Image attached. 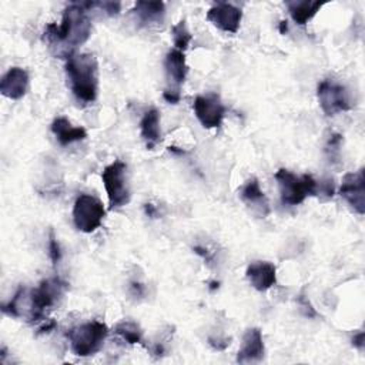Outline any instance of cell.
<instances>
[{
	"mask_svg": "<svg viewBox=\"0 0 365 365\" xmlns=\"http://www.w3.org/2000/svg\"><path fill=\"white\" fill-rule=\"evenodd\" d=\"M91 33V21L87 10L80 4H70L61 17V23H50L44 30V40L57 57L68 58L74 50L86 43Z\"/></svg>",
	"mask_w": 365,
	"mask_h": 365,
	"instance_id": "1",
	"label": "cell"
},
{
	"mask_svg": "<svg viewBox=\"0 0 365 365\" xmlns=\"http://www.w3.org/2000/svg\"><path fill=\"white\" fill-rule=\"evenodd\" d=\"M70 90L78 103L90 104L98 94V64L93 54H73L66 61Z\"/></svg>",
	"mask_w": 365,
	"mask_h": 365,
	"instance_id": "2",
	"label": "cell"
},
{
	"mask_svg": "<svg viewBox=\"0 0 365 365\" xmlns=\"http://www.w3.org/2000/svg\"><path fill=\"white\" fill-rule=\"evenodd\" d=\"M108 335V327L101 321H90L67 331L66 336L70 348L77 356H91L97 354Z\"/></svg>",
	"mask_w": 365,
	"mask_h": 365,
	"instance_id": "3",
	"label": "cell"
},
{
	"mask_svg": "<svg viewBox=\"0 0 365 365\" xmlns=\"http://www.w3.org/2000/svg\"><path fill=\"white\" fill-rule=\"evenodd\" d=\"M281 201L285 205H298L309 195H318V181L309 175H297L287 168H279L275 173Z\"/></svg>",
	"mask_w": 365,
	"mask_h": 365,
	"instance_id": "4",
	"label": "cell"
},
{
	"mask_svg": "<svg viewBox=\"0 0 365 365\" xmlns=\"http://www.w3.org/2000/svg\"><path fill=\"white\" fill-rule=\"evenodd\" d=\"M67 289V282L60 278H48L41 281L29 292V319L40 321L46 317V309L51 308Z\"/></svg>",
	"mask_w": 365,
	"mask_h": 365,
	"instance_id": "5",
	"label": "cell"
},
{
	"mask_svg": "<svg viewBox=\"0 0 365 365\" xmlns=\"http://www.w3.org/2000/svg\"><path fill=\"white\" fill-rule=\"evenodd\" d=\"M106 217L104 204L94 195L80 194L73 207V222L81 232L96 231Z\"/></svg>",
	"mask_w": 365,
	"mask_h": 365,
	"instance_id": "6",
	"label": "cell"
},
{
	"mask_svg": "<svg viewBox=\"0 0 365 365\" xmlns=\"http://www.w3.org/2000/svg\"><path fill=\"white\" fill-rule=\"evenodd\" d=\"M125 163L115 160L106 165L101 173V180L108 197L110 208H120L130 201V190L125 181Z\"/></svg>",
	"mask_w": 365,
	"mask_h": 365,
	"instance_id": "7",
	"label": "cell"
},
{
	"mask_svg": "<svg viewBox=\"0 0 365 365\" xmlns=\"http://www.w3.org/2000/svg\"><path fill=\"white\" fill-rule=\"evenodd\" d=\"M317 97L327 115H335L336 113L348 111L352 107L346 88L329 78H325L318 84Z\"/></svg>",
	"mask_w": 365,
	"mask_h": 365,
	"instance_id": "8",
	"label": "cell"
},
{
	"mask_svg": "<svg viewBox=\"0 0 365 365\" xmlns=\"http://www.w3.org/2000/svg\"><path fill=\"white\" fill-rule=\"evenodd\" d=\"M192 108L197 120L205 128L220 127L225 115V107L217 94L197 96L194 98Z\"/></svg>",
	"mask_w": 365,
	"mask_h": 365,
	"instance_id": "9",
	"label": "cell"
},
{
	"mask_svg": "<svg viewBox=\"0 0 365 365\" xmlns=\"http://www.w3.org/2000/svg\"><path fill=\"white\" fill-rule=\"evenodd\" d=\"M339 195L349 204V207L362 215L365 212V178L364 168L354 173H346L339 187Z\"/></svg>",
	"mask_w": 365,
	"mask_h": 365,
	"instance_id": "10",
	"label": "cell"
},
{
	"mask_svg": "<svg viewBox=\"0 0 365 365\" xmlns=\"http://www.w3.org/2000/svg\"><path fill=\"white\" fill-rule=\"evenodd\" d=\"M207 20L225 33H237L242 20V11L234 4L217 3L207 11Z\"/></svg>",
	"mask_w": 365,
	"mask_h": 365,
	"instance_id": "11",
	"label": "cell"
},
{
	"mask_svg": "<svg viewBox=\"0 0 365 365\" xmlns=\"http://www.w3.org/2000/svg\"><path fill=\"white\" fill-rule=\"evenodd\" d=\"M265 346L262 339V332L259 328H248L242 335L241 348L237 354V362L251 364L259 362L264 358Z\"/></svg>",
	"mask_w": 365,
	"mask_h": 365,
	"instance_id": "12",
	"label": "cell"
},
{
	"mask_svg": "<svg viewBox=\"0 0 365 365\" xmlns=\"http://www.w3.org/2000/svg\"><path fill=\"white\" fill-rule=\"evenodd\" d=\"M27 88L29 73L21 67H10L0 80V93L10 100H19L24 97Z\"/></svg>",
	"mask_w": 365,
	"mask_h": 365,
	"instance_id": "13",
	"label": "cell"
},
{
	"mask_svg": "<svg viewBox=\"0 0 365 365\" xmlns=\"http://www.w3.org/2000/svg\"><path fill=\"white\" fill-rule=\"evenodd\" d=\"M164 68L168 80V88L180 90L188 73L184 51H180L177 48L170 50L164 58Z\"/></svg>",
	"mask_w": 365,
	"mask_h": 365,
	"instance_id": "14",
	"label": "cell"
},
{
	"mask_svg": "<svg viewBox=\"0 0 365 365\" xmlns=\"http://www.w3.org/2000/svg\"><path fill=\"white\" fill-rule=\"evenodd\" d=\"M250 284L257 291H267L277 282V268L268 261H254L247 267L245 272Z\"/></svg>",
	"mask_w": 365,
	"mask_h": 365,
	"instance_id": "15",
	"label": "cell"
},
{
	"mask_svg": "<svg viewBox=\"0 0 365 365\" xmlns=\"http://www.w3.org/2000/svg\"><path fill=\"white\" fill-rule=\"evenodd\" d=\"M240 198L242 202H245L255 214L259 217H267L269 214V204L268 200L261 190L259 181L252 177L250 178L240 190Z\"/></svg>",
	"mask_w": 365,
	"mask_h": 365,
	"instance_id": "16",
	"label": "cell"
},
{
	"mask_svg": "<svg viewBox=\"0 0 365 365\" xmlns=\"http://www.w3.org/2000/svg\"><path fill=\"white\" fill-rule=\"evenodd\" d=\"M51 131L61 145H68L87 137V131L83 127L73 125L66 117L54 118V121L51 123Z\"/></svg>",
	"mask_w": 365,
	"mask_h": 365,
	"instance_id": "17",
	"label": "cell"
},
{
	"mask_svg": "<svg viewBox=\"0 0 365 365\" xmlns=\"http://www.w3.org/2000/svg\"><path fill=\"white\" fill-rule=\"evenodd\" d=\"M140 133L148 150H153L161 140L160 113L157 108H150L144 113L140 121Z\"/></svg>",
	"mask_w": 365,
	"mask_h": 365,
	"instance_id": "18",
	"label": "cell"
},
{
	"mask_svg": "<svg viewBox=\"0 0 365 365\" xmlns=\"http://www.w3.org/2000/svg\"><path fill=\"white\" fill-rule=\"evenodd\" d=\"M285 4L291 19L301 26L308 23L324 6V3L312 1V0H292V1H287Z\"/></svg>",
	"mask_w": 365,
	"mask_h": 365,
	"instance_id": "19",
	"label": "cell"
},
{
	"mask_svg": "<svg viewBox=\"0 0 365 365\" xmlns=\"http://www.w3.org/2000/svg\"><path fill=\"white\" fill-rule=\"evenodd\" d=\"M133 11L143 24L160 23L165 13V4L163 1H137Z\"/></svg>",
	"mask_w": 365,
	"mask_h": 365,
	"instance_id": "20",
	"label": "cell"
},
{
	"mask_svg": "<svg viewBox=\"0 0 365 365\" xmlns=\"http://www.w3.org/2000/svg\"><path fill=\"white\" fill-rule=\"evenodd\" d=\"M114 332L121 336L127 344L134 345V344H141L143 341V331L141 328L133 322V321H123L118 322L114 327Z\"/></svg>",
	"mask_w": 365,
	"mask_h": 365,
	"instance_id": "21",
	"label": "cell"
},
{
	"mask_svg": "<svg viewBox=\"0 0 365 365\" xmlns=\"http://www.w3.org/2000/svg\"><path fill=\"white\" fill-rule=\"evenodd\" d=\"M171 37H173L174 47L177 50H180V51L187 50V47L190 46V43L192 40V36L185 24V20H180L177 24H174L171 27Z\"/></svg>",
	"mask_w": 365,
	"mask_h": 365,
	"instance_id": "22",
	"label": "cell"
},
{
	"mask_svg": "<svg viewBox=\"0 0 365 365\" xmlns=\"http://www.w3.org/2000/svg\"><path fill=\"white\" fill-rule=\"evenodd\" d=\"M48 255H50L53 265H57L61 259V250H60V245H58L57 238L53 231H50V237H48Z\"/></svg>",
	"mask_w": 365,
	"mask_h": 365,
	"instance_id": "23",
	"label": "cell"
},
{
	"mask_svg": "<svg viewBox=\"0 0 365 365\" xmlns=\"http://www.w3.org/2000/svg\"><path fill=\"white\" fill-rule=\"evenodd\" d=\"M94 4L108 16H117L121 10V4L118 1H94Z\"/></svg>",
	"mask_w": 365,
	"mask_h": 365,
	"instance_id": "24",
	"label": "cell"
},
{
	"mask_svg": "<svg viewBox=\"0 0 365 365\" xmlns=\"http://www.w3.org/2000/svg\"><path fill=\"white\" fill-rule=\"evenodd\" d=\"M341 143H342V135L341 134H331L327 143V151H331L329 158H334L335 155L339 154V148H341Z\"/></svg>",
	"mask_w": 365,
	"mask_h": 365,
	"instance_id": "25",
	"label": "cell"
},
{
	"mask_svg": "<svg viewBox=\"0 0 365 365\" xmlns=\"http://www.w3.org/2000/svg\"><path fill=\"white\" fill-rule=\"evenodd\" d=\"M297 301H298V305L301 307V309H302V312H304L305 317H308V318H315V317H318V312L314 309V307L311 305V302H309L304 295H299Z\"/></svg>",
	"mask_w": 365,
	"mask_h": 365,
	"instance_id": "26",
	"label": "cell"
},
{
	"mask_svg": "<svg viewBox=\"0 0 365 365\" xmlns=\"http://www.w3.org/2000/svg\"><path fill=\"white\" fill-rule=\"evenodd\" d=\"M163 97L167 103H171V104H177L180 100H181V93L180 90H171V88H165L164 93H163Z\"/></svg>",
	"mask_w": 365,
	"mask_h": 365,
	"instance_id": "27",
	"label": "cell"
},
{
	"mask_svg": "<svg viewBox=\"0 0 365 365\" xmlns=\"http://www.w3.org/2000/svg\"><path fill=\"white\" fill-rule=\"evenodd\" d=\"M364 342H365V335H364L362 331H359L358 334L354 335V338H352V345H354L356 349L362 351V349H364Z\"/></svg>",
	"mask_w": 365,
	"mask_h": 365,
	"instance_id": "28",
	"label": "cell"
},
{
	"mask_svg": "<svg viewBox=\"0 0 365 365\" xmlns=\"http://www.w3.org/2000/svg\"><path fill=\"white\" fill-rule=\"evenodd\" d=\"M56 327H57V322H56L54 319H48V321H46V324H43V325L38 328V334H48V332H51Z\"/></svg>",
	"mask_w": 365,
	"mask_h": 365,
	"instance_id": "29",
	"label": "cell"
},
{
	"mask_svg": "<svg viewBox=\"0 0 365 365\" xmlns=\"http://www.w3.org/2000/svg\"><path fill=\"white\" fill-rule=\"evenodd\" d=\"M144 211H145V214H147L148 217H151V218H154V217L157 215V208H155V205H153L151 202L144 204Z\"/></svg>",
	"mask_w": 365,
	"mask_h": 365,
	"instance_id": "30",
	"label": "cell"
},
{
	"mask_svg": "<svg viewBox=\"0 0 365 365\" xmlns=\"http://www.w3.org/2000/svg\"><path fill=\"white\" fill-rule=\"evenodd\" d=\"M131 289H133V294L134 295H143V292H144V287L140 284V282H133L131 284Z\"/></svg>",
	"mask_w": 365,
	"mask_h": 365,
	"instance_id": "31",
	"label": "cell"
},
{
	"mask_svg": "<svg viewBox=\"0 0 365 365\" xmlns=\"http://www.w3.org/2000/svg\"><path fill=\"white\" fill-rule=\"evenodd\" d=\"M287 30H288V24H287V20H282V21H279V33H281V34H285V33H287Z\"/></svg>",
	"mask_w": 365,
	"mask_h": 365,
	"instance_id": "32",
	"label": "cell"
},
{
	"mask_svg": "<svg viewBox=\"0 0 365 365\" xmlns=\"http://www.w3.org/2000/svg\"><path fill=\"white\" fill-rule=\"evenodd\" d=\"M218 288V282H211V289H215Z\"/></svg>",
	"mask_w": 365,
	"mask_h": 365,
	"instance_id": "33",
	"label": "cell"
}]
</instances>
